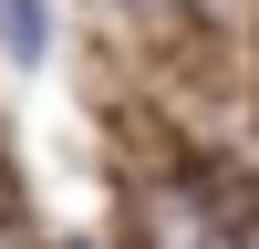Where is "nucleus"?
<instances>
[{
    "instance_id": "1",
    "label": "nucleus",
    "mask_w": 259,
    "mask_h": 249,
    "mask_svg": "<svg viewBox=\"0 0 259 249\" xmlns=\"http://www.w3.org/2000/svg\"><path fill=\"white\" fill-rule=\"evenodd\" d=\"M0 52H11L21 73L52 62V21H41V0H0Z\"/></svg>"
},
{
    "instance_id": "2",
    "label": "nucleus",
    "mask_w": 259,
    "mask_h": 249,
    "mask_svg": "<svg viewBox=\"0 0 259 249\" xmlns=\"http://www.w3.org/2000/svg\"><path fill=\"white\" fill-rule=\"evenodd\" d=\"M0 249H21V239H0Z\"/></svg>"
}]
</instances>
